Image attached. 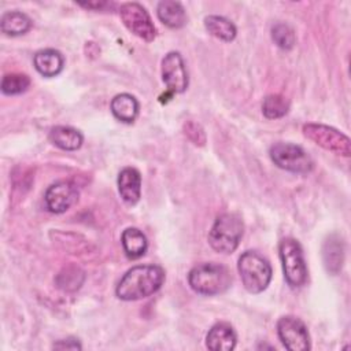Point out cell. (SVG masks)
<instances>
[{"mask_svg":"<svg viewBox=\"0 0 351 351\" xmlns=\"http://www.w3.org/2000/svg\"><path fill=\"white\" fill-rule=\"evenodd\" d=\"M165 281V270L158 265H137L119 280L115 293L121 300H140L155 293Z\"/></svg>","mask_w":351,"mask_h":351,"instance_id":"6da1fadb","label":"cell"},{"mask_svg":"<svg viewBox=\"0 0 351 351\" xmlns=\"http://www.w3.org/2000/svg\"><path fill=\"white\" fill-rule=\"evenodd\" d=\"M189 287L200 295H218L225 292L232 282L229 269L221 263L204 262L191 269L188 274Z\"/></svg>","mask_w":351,"mask_h":351,"instance_id":"7a4b0ae2","label":"cell"},{"mask_svg":"<svg viewBox=\"0 0 351 351\" xmlns=\"http://www.w3.org/2000/svg\"><path fill=\"white\" fill-rule=\"evenodd\" d=\"M243 232L244 223L237 214H221L208 232V244L219 254H232L239 247Z\"/></svg>","mask_w":351,"mask_h":351,"instance_id":"3957f363","label":"cell"},{"mask_svg":"<svg viewBox=\"0 0 351 351\" xmlns=\"http://www.w3.org/2000/svg\"><path fill=\"white\" fill-rule=\"evenodd\" d=\"M237 270L244 288L251 293H261L271 280V266L266 258L256 251H245L239 258Z\"/></svg>","mask_w":351,"mask_h":351,"instance_id":"277c9868","label":"cell"},{"mask_svg":"<svg viewBox=\"0 0 351 351\" xmlns=\"http://www.w3.org/2000/svg\"><path fill=\"white\" fill-rule=\"evenodd\" d=\"M280 259L287 282L292 288H300L307 281V266L302 245L292 237H285L278 244Z\"/></svg>","mask_w":351,"mask_h":351,"instance_id":"5b68a950","label":"cell"},{"mask_svg":"<svg viewBox=\"0 0 351 351\" xmlns=\"http://www.w3.org/2000/svg\"><path fill=\"white\" fill-rule=\"evenodd\" d=\"M270 159L273 163L287 171L306 174L313 170V159L299 145L291 143H274L269 149Z\"/></svg>","mask_w":351,"mask_h":351,"instance_id":"8992f818","label":"cell"},{"mask_svg":"<svg viewBox=\"0 0 351 351\" xmlns=\"http://www.w3.org/2000/svg\"><path fill=\"white\" fill-rule=\"evenodd\" d=\"M303 134L326 151L346 158L351 155L350 138L332 126L324 123H306L303 125Z\"/></svg>","mask_w":351,"mask_h":351,"instance_id":"52a82bcc","label":"cell"},{"mask_svg":"<svg viewBox=\"0 0 351 351\" xmlns=\"http://www.w3.org/2000/svg\"><path fill=\"white\" fill-rule=\"evenodd\" d=\"M119 16L126 29L138 38L151 43L156 37V27L147 12V10L138 3H123L119 7Z\"/></svg>","mask_w":351,"mask_h":351,"instance_id":"ba28073f","label":"cell"},{"mask_svg":"<svg viewBox=\"0 0 351 351\" xmlns=\"http://www.w3.org/2000/svg\"><path fill=\"white\" fill-rule=\"evenodd\" d=\"M277 335L287 350L306 351L310 348V336L307 328L298 317H281L277 322Z\"/></svg>","mask_w":351,"mask_h":351,"instance_id":"9c48e42d","label":"cell"},{"mask_svg":"<svg viewBox=\"0 0 351 351\" xmlns=\"http://www.w3.org/2000/svg\"><path fill=\"white\" fill-rule=\"evenodd\" d=\"M162 80L171 93H182L188 88V73L180 52L171 51L162 59Z\"/></svg>","mask_w":351,"mask_h":351,"instance_id":"30bf717a","label":"cell"},{"mask_svg":"<svg viewBox=\"0 0 351 351\" xmlns=\"http://www.w3.org/2000/svg\"><path fill=\"white\" fill-rule=\"evenodd\" d=\"M78 188L69 180H62L45 191L44 203L48 211L53 214H62L67 211L78 200Z\"/></svg>","mask_w":351,"mask_h":351,"instance_id":"8fae6325","label":"cell"},{"mask_svg":"<svg viewBox=\"0 0 351 351\" xmlns=\"http://www.w3.org/2000/svg\"><path fill=\"white\" fill-rule=\"evenodd\" d=\"M118 191L122 200L130 206L136 204L141 196V174L134 167H125L118 176Z\"/></svg>","mask_w":351,"mask_h":351,"instance_id":"7c38bea8","label":"cell"},{"mask_svg":"<svg viewBox=\"0 0 351 351\" xmlns=\"http://www.w3.org/2000/svg\"><path fill=\"white\" fill-rule=\"evenodd\" d=\"M236 332L228 322L215 324L206 336V346L213 351H230L236 347Z\"/></svg>","mask_w":351,"mask_h":351,"instance_id":"4fadbf2b","label":"cell"},{"mask_svg":"<svg viewBox=\"0 0 351 351\" xmlns=\"http://www.w3.org/2000/svg\"><path fill=\"white\" fill-rule=\"evenodd\" d=\"M33 63L36 70L44 77H55L58 75L64 66L63 55L52 48L41 49L36 52L33 58Z\"/></svg>","mask_w":351,"mask_h":351,"instance_id":"5bb4252c","label":"cell"},{"mask_svg":"<svg viewBox=\"0 0 351 351\" xmlns=\"http://www.w3.org/2000/svg\"><path fill=\"white\" fill-rule=\"evenodd\" d=\"M51 143L64 151H75L84 143V136L78 129L71 126H53L48 134Z\"/></svg>","mask_w":351,"mask_h":351,"instance_id":"9a60e30c","label":"cell"},{"mask_svg":"<svg viewBox=\"0 0 351 351\" xmlns=\"http://www.w3.org/2000/svg\"><path fill=\"white\" fill-rule=\"evenodd\" d=\"M159 21L170 29H181L186 23V12L181 3L173 0L159 1L156 7Z\"/></svg>","mask_w":351,"mask_h":351,"instance_id":"2e32d148","label":"cell"},{"mask_svg":"<svg viewBox=\"0 0 351 351\" xmlns=\"http://www.w3.org/2000/svg\"><path fill=\"white\" fill-rule=\"evenodd\" d=\"M112 115L125 123H132L138 115V101L133 95L119 93L110 104Z\"/></svg>","mask_w":351,"mask_h":351,"instance_id":"e0dca14e","label":"cell"},{"mask_svg":"<svg viewBox=\"0 0 351 351\" xmlns=\"http://www.w3.org/2000/svg\"><path fill=\"white\" fill-rule=\"evenodd\" d=\"M121 243L125 251V255L129 259H138L141 258L148 248V241L145 234L137 228H126L122 232Z\"/></svg>","mask_w":351,"mask_h":351,"instance_id":"ac0fdd59","label":"cell"},{"mask_svg":"<svg viewBox=\"0 0 351 351\" xmlns=\"http://www.w3.org/2000/svg\"><path fill=\"white\" fill-rule=\"evenodd\" d=\"M32 27V19L21 11L4 12L0 19V29L7 36H21L29 32Z\"/></svg>","mask_w":351,"mask_h":351,"instance_id":"d6986e66","label":"cell"},{"mask_svg":"<svg viewBox=\"0 0 351 351\" xmlns=\"http://www.w3.org/2000/svg\"><path fill=\"white\" fill-rule=\"evenodd\" d=\"M204 27L211 36H214L218 40L226 41V43L234 40V37L237 34L236 26L229 19H226L225 16H219V15L206 16Z\"/></svg>","mask_w":351,"mask_h":351,"instance_id":"ffe728a7","label":"cell"},{"mask_svg":"<svg viewBox=\"0 0 351 351\" xmlns=\"http://www.w3.org/2000/svg\"><path fill=\"white\" fill-rule=\"evenodd\" d=\"M322 255H324V263L326 270L333 274L339 273V270L341 269L343 256H344V248H343L341 240L337 236H330L324 244Z\"/></svg>","mask_w":351,"mask_h":351,"instance_id":"44dd1931","label":"cell"},{"mask_svg":"<svg viewBox=\"0 0 351 351\" xmlns=\"http://www.w3.org/2000/svg\"><path fill=\"white\" fill-rule=\"evenodd\" d=\"M289 111V101L282 95H269L263 99L262 112L267 119H277L287 115Z\"/></svg>","mask_w":351,"mask_h":351,"instance_id":"7402d4cb","label":"cell"},{"mask_svg":"<svg viewBox=\"0 0 351 351\" xmlns=\"http://www.w3.org/2000/svg\"><path fill=\"white\" fill-rule=\"evenodd\" d=\"M84 278H85L84 271L80 267L70 266V267L63 269L58 274L56 284L63 291H75L82 285Z\"/></svg>","mask_w":351,"mask_h":351,"instance_id":"603a6c76","label":"cell"},{"mask_svg":"<svg viewBox=\"0 0 351 351\" xmlns=\"http://www.w3.org/2000/svg\"><path fill=\"white\" fill-rule=\"evenodd\" d=\"M30 86V78L22 73L5 74L1 80V92L4 95H19L27 90Z\"/></svg>","mask_w":351,"mask_h":351,"instance_id":"cb8c5ba5","label":"cell"},{"mask_svg":"<svg viewBox=\"0 0 351 351\" xmlns=\"http://www.w3.org/2000/svg\"><path fill=\"white\" fill-rule=\"evenodd\" d=\"M271 38L278 48L285 51L291 49L296 41L293 29L282 22H278L271 27Z\"/></svg>","mask_w":351,"mask_h":351,"instance_id":"d4e9b609","label":"cell"},{"mask_svg":"<svg viewBox=\"0 0 351 351\" xmlns=\"http://www.w3.org/2000/svg\"><path fill=\"white\" fill-rule=\"evenodd\" d=\"M184 133L185 136L196 145H204L206 143V134H204V130L203 128L193 122V121H188L184 123Z\"/></svg>","mask_w":351,"mask_h":351,"instance_id":"484cf974","label":"cell"},{"mask_svg":"<svg viewBox=\"0 0 351 351\" xmlns=\"http://www.w3.org/2000/svg\"><path fill=\"white\" fill-rule=\"evenodd\" d=\"M52 348H55V350H81L82 346L78 341V339L67 337V339H62V340H58L56 343H53Z\"/></svg>","mask_w":351,"mask_h":351,"instance_id":"4316f807","label":"cell"},{"mask_svg":"<svg viewBox=\"0 0 351 351\" xmlns=\"http://www.w3.org/2000/svg\"><path fill=\"white\" fill-rule=\"evenodd\" d=\"M77 4L86 10H95V11H101L104 7L108 5L107 1H78Z\"/></svg>","mask_w":351,"mask_h":351,"instance_id":"83f0119b","label":"cell"}]
</instances>
